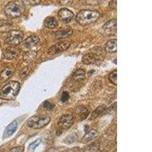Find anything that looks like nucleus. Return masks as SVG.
<instances>
[{
  "mask_svg": "<svg viewBox=\"0 0 152 152\" xmlns=\"http://www.w3.org/2000/svg\"><path fill=\"white\" fill-rule=\"evenodd\" d=\"M21 85L17 81H10L0 90V98L2 100H14L18 94Z\"/></svg>",
  "mask_w": 152,
  "mask_h": 152,
  "instance_id": "nucleus-2",
  "label": "nucleus"
},
{
  "mask_svg": "<svg viewBox=\"0 0 152 152\" xmlns=\"http://www.w3.org/2000/svg\"><path fill=\"white\" fill-rule=\"evenodd\" d=\"M103 53H100V52L97 53H88L85 54L82 57V62L85 65H91L97 63V60L100 56H102Z\"/></svg>",
  "mask_w": 152,
  "mask_h": 152,
  "instance_id": "nucleus-10",
  "label": "nucleus"
},
{
  "mask_svg": "<svg viewBox=\"0 0 152 152\" xmlns=\"http://www.w3.org/2000/svg\"><path fill=\"white\" fill-rule=\"evenodd\" d=\"M109 78L113 84H114V85L117 84V80H116V71L112 72L110 73V75L109 76Z\"/></svg>",
  "mask_w": 152,
  "mask_h": 152,
  "instance_id": "nucleus-23",
  "label": "nucleus"
},
{
  "mask_svg": "<svg viewBox=\"0 0 152 152\" xmlns=\"http://www.w3.org/2000/svg\"><path fill=\"white\" fill-rule=\"evenodd\" d=\"M23 34L21 31H12L5 38V41L11 46H17L22 42Z\"/></svg>",
  "mask_w": 152,
  "mask_h": 152,
  "instance_id": "nucleus-5",
  "label": "nucleus"
},
{
  "mask_svg": "<svg viewBox=\"0 0 152 152\" xmlns=\"http://www.w3.org/2000/svg\"><path fill=\"white\" fill-rule=\"evenodd\" d=\"M9 152H24V148L21 147V146L13 148L9 151Z\"/></svg>",
  "mask_w": 152,
  "mask_h": 152,
  "instance_id": "nucleus-31",
  "label": "nucleus"
},
{
  "mask_svg": "<svg viewBox=\"0 0 152 152\" xmlns=\"http://www.w3.org/2000/svg\"><path fill=\"white\" fill-rule=\"evenodd\" d=\"M28 72H29V67H28V66H27V67H25L24 69H22V71L21 72V74H20V75H21L22 78H24V77L27 76V75L28 74Z\"/></svg>",
  "mask_w": 152,
  "mask_h": 152,
  "instance_id": "nucleus-30",
  "label": "nucleus"
},
{
  "mask_svg": "<svg viewBox=\"0 0 152 152\" xmlns=\"http://www.w3.org/2000/svg\"><path fill=\"white\" fill-rule=\"evenodd\" d=\"M71 43L67 40H62V41L59 42V43H56L54 45L50 47L48 50V53L50 55H56L62 51L67 50L69 47H70Z\"/></svg>",
  "mask_w": 152,
  "mask_h": 152,
  "instance_id": "nucleus-6",
  "label": "nucleus"
},
{
  "mask_svg": "<svg viewBox=\"0 0 152 152\" xmlns=\"http://www.w3.org/2000/svg\"><path fill=\"white\" fill-rule=\"evenodd\" d=\"M97 135H98V133H97V132L95 129L90 130V131L88 132L85 135V136L83 137V138H82V142H89V141L92 140V139L96 138V137L97 136Z\"/></svg>",
  "mask_w": 152,
  "mask_h": 152,
  "instance_id": "nucleus-19",
  "label": "nucleus"
},
{
  "mask_svg": "<svg viewBox=\"0 0 152 152\" xmlns=\"http://www.w3.org/2000/svg\"><path fill=\"white\" fill-rule=\"evenodd\" d=\"M24 5L21 1H12L9 2L5 8V14L9 18L19 17L24 12Z\"/></svg>",
  "mask_w": 152,
  "mask_h": 152,
  "instance_id": "nucleus-3",
  "label": "nucleus"
},
{
  "mask_svg": "<svg viewBox=\"0 0 152 152\" xmlns=\"http://www.w3.org/2000/svg\"><path fill=\"white\" fill-rule=\"evenodd\" d=\"M106 110V107L104 105H101L100 107H98L97 109L94 110V112L91 113V119H97V117L104 114V110Z\"/></svg>",
  "mask_w": 152,
  "mask_h": 152,
  "instance_id": "nucleus-20",
  "label": "nucleus"
},
{
  "mask_svg": "<svg viewBox=\"0 0 152 152\" xmlns=\"http://www.w3.org/2000/svg\"><path fill=\"white\" fill-rule=\"evenodd\" d=\"M88 114H89V112H88V110L86 108H85V107H83L82 111H81V120H83L85 118H87V116H88Z\"/></svg>",
  "mask_w": 152,
  "mask_h": 152,
  "instance_id": "nucleus-25",
  "label": "nucleus"
},
{
  "mask_svg": "<svg viewBox=\"0 0 152 152\" xmlns=\"http://www.w3.org/2000/svg\"><path fill=\"white\" fill-rule=\"evenodd\" d=\"M40 139H38V140L35 141L34 142H33V143H31L29 146L30 150H34V149H35V148H36L39 144H40Z\"/></svg>",
  "mask_w": 152,
  "mask_h": 152,
  "instance_id": "nucleus-29",
  "label": "nucleus"
},
{
  "mask_svg": "<svg viewBox=\"0 0 152 152\" xmlns=\"http://www.w3.org/2000/svg\"><path fill=\"white\" fill-rule=\"evenodd\" d=\"M50 122V117L49 116H40L36 115L28 120V125L32 129H40L47 126Z\"/></svg>",
  "mask_w": 152,
  "mask_h": 152,
  "instance_id": "nucleus-4",
  "label": "nucleus"
},
{
  "mask_svg": "<svg viewBox=\"0 0 152 152\" xmlns=\"http://www.w3.org/2000/svg\"><path fill=\"white\" fill-rule=\"evenodd\" d=\"M12 27V23L8 20H2L0 21V32L6 33L9 32Z\"/></svg>",
  "mask_w": 152,
  "mask_h": 152,
  "instance_id": "nucleus-14",
  "label": "nucleus"
},
{
  "mask_svg": "<svg viewBox=\"0 0 152 152\" xmlns=\"http://www.w3.org/2000/svg\"><path fill=\"white\" fill-rule=\"evenodd\" d=\"M54 107H55L54 104H53L52 103L49 102V101H46V102H44V104H43V107H44L45 109H47V110H50L53 109Z\"/></svg>",
  "mask_w": 152,
  "mask_h": 152,
  "instance_id": "nucleus-26",
  "label": "nucleus"
},
{
  "mask_svg": "<svg viewBox=\"0 0 152 152\" xmlns=\"http://www.w3.org/2000/svg\"><path fill=\"white\" fill-rule=\"evenodd\" d=\"M14 73V69L12 68H6L0 72V82L4 83L11 78Z\"/></svg>",
  "mask_w": 152,
  "mask_h": 152,
  "instance_id": "nucleus-12",
  "label": "nucleus"
},
{
  "mask_svg": "<svg viewBox=\"0 0 152 152\" xmlns=\"http://www.w3.org/2000/svg\"><path fill=\"white\" fill-rule=\"evenodd\" d=\"M116 32V20L112 19L108 21L102 28L103 34L109 36V35L115 34Z\"/></svg>",
  "mask_w": 152,
  "mask_h": 152,
  "instance_id": "nucleus-7",
  "label": "nucleus"
},
{
  "mask_svg": "<svg viewBox=\"0 0 152 152\" xmlns=\"http://www.w3.org/2000/svg\"><path fill=\"white\" fill-rule=\"evenodd\" d=\"M44 25L49 29H53L58 26V22L53 17H48L44 21Z\"/></svg>",
  "mask_w": 152,
  "mask_h": 152,
  "instance_id": "nucleus-18",
  "label": "nucleus"
},
{
  "mask_svg": "<svg viewBox=\"0 0 152 152\" xmlns=\"http://www.w3.org/2000/svg\"><path fill=\"white\" fill-rule=\"evenodd\" d=\"M116 103H114V104H112V105H111L110 107L108 108V109H107L104 110V113H110L113 112V111L116 110Z\"/></svg>",
  "mask_w": 152,
  "mask_h": 152,
  "instance_id": "nucleus-27",
  "label": "nucleus"
},
{
  "mask_svg": "<svg viewBox=\"0 0 152 152\" xmlns=\"http://www.w3.org/2000/svg\"><path fill=\"white\" fill-rule=\"evenodd\" d=\"M72 78L76 81H81L85 78V72L82 69L76 70L72 75Z\"/></svg>",
  "mask_w": 152,
  "mask_h": 152,
  "instance_id": "nucleus-21",
  "label": "nucleus"
},
{
  "mask_svg": "<svg viewBox=\"0 0 152 152\" xmlns=\"http://www.w3.org/2000/svg\"><path fill=\"white\" fill-rule=\"evenodd\" d=\"M73 34V31L71 28H67V29H63L58 31L56 32V37L58 39H62V38H66L68 37L71 36Z\"/></svg>",
  "mask_w": 152,
  "mask_h": 152,
  "instance_id": "nucleus-15",
  "label": "nucleus"
},
{
  "mask_svg": "<svg viewBox=\"0 0 152 152\" xmlns=\"http://www.w3.org/2000/svg\"><path fill=\"white\" fill-rule=\"evenodd\" d=\"M100 16L97 11L85 9L78 12L76 15V21L81 26H88L97 21Z\"/></svg>",
  "mask_w": 152,
  "mask_h": 152,
  "instance_id": "nucleus-1",
  "label": "nucleus"
},
{
  "mask_svg": "<svg viewBox=\"0 0 152 152\" xmlns=\"http://www.w3.org/2000/svg\"><path fill=\"white\" fill-rule=\"evenodd\" d=\"M116 44H117V41L116 40L113 39V40H110L106 43L105 50L107 53H113L116 52Z\"/></svg>",
  "mask_w": 152,
  "mask_h": 152,
  "instance_id": "nucleus-16",
  "label": "nucleus"
},
{
  "mask_svg": "<svg viewBox=\"0 0 152 152\" xmlns=\"http://www.w3.org/2000/svg\"><path fill=\"white\" fill-rule=\"evenodd\" d=\"M73 123V116L70 114H66L60 117L58 121V126L62 129H68L72 126Z\"/></svg>",
  "mask_w": 152,
  "mask_h": 152,
  "instance_id": "nucleus-8",
  "label": "nucleus"
},
{
  "mask_svg": "<svg viewBox=\"0 0 152 152\" xmlns=\"http://www.w3.org/2000/svg\"><path fill=\"white\" fill-rule=\"evenodd\" d=\"M35 56H36V53L34 51H31V52H28V53H26L24 58L27 62H31L32 59H34Z\"/></svg>",
  "mask_w": 152,
  "mask_h": 152,
  "instance_id": "nucleus-22",
  "label": "nucleus"
},
{
  "mask_svg": "<svg viewBox=\"0 0 152 152\" xmlns=\"http://www.w3.org/2000/svg\"><path fill=\"white\" fill-rule=\"evenodd\" d=\"M58 15L61 21H62L65 23H69L72 21L74 18V13L69 9L63 8L61 9L58 12Z\"/></svg>",
  "mask_w": 152,
  "mask_h": 152,
  "instance_id": "nucleus-9",
  "label": "nucleus"
},
{
  "mask_svg": "<svg viewBox=\"0 0 152 152\" xmlns=\"http://www.w3.org/2000/svg\"><path fill=\"white\" fill-rule=\"evenodd\" d=\"M86 148H89V149H87L88 151L90 152H96L97 150H98V145L97 143H93L92 145H88V147Z\"/></svg>",
  "mask_w": 152,
  "mask_h": 152,
  "instance_id": "nucleus-24",
  "label": "nucleus"
},
{
  "mask_svg": "<svg viewBox=\"0 0 152 152\" xmlns=\"http://www.w3.org/2000/svg\"><path fill=\"white\" fill-rule=\"evenodd\" d=\"M109 6L112 9H115L116 8V1H112L109 3Z\"/></svg>",
  "mask_w": 152,
  "mask_h": 152,
  "instance_id": "nucleus-32",
  "label": "nucleus"
},
{
  "mask_svg": "<svg viewBox=\"0 0 152 152\" xmlns=\"http://www.w3.org/2000/svg\"><path fill=\"white\" fill-rule=\"evenodd\" d=\"M69 99V94L68 93L67 91L63 92L62 94V97H61V100H62V102H63V103L66 102V101H67Z\"/></svg>",
  "mask_w": 152,
  "mask_h": 152,
  "instance_id": "nucleus-28",
  "label": "nucleus"
},
{
  "mask_svg": "<svg viewBox=\"0 0 152 152\" xmlns=\"http://www.w3.org/2000/svg\"><path fill=\"white\" fill-rule=\"evenodd\" d=\"M17 127H18L17 121L12 122V123H10V124L8 126V127L6 128V129H5V133H4V136H5V138H8V137L11 136V135H12L15 132Z\"/></svg>",
  "mask_w": 152,
  "mask_h": 152,
  "instance_id": "nucleus-17",
  "label": "nucleus"
},
{
  "mask_svg": "<svg viewBox=\"0 0 152 152\" xmlns=\"http://www.w3.org/2000/svg\"><path fill=\"white\" fill-rule=\"evenodd\" d=\"M40 42V39L37 36H31L28 37L24 42V47L27 49H31L36 47Z\"/></svg>",
  "mask_w": 152,
  "mask_h": 152,
  "instance_id": "nucleus-11",
  "label": "nucleus"
},
{
  "mask_svg": "<svg viewBox=\"0 0 152 152\" xmlns=\"http://www.w3.org/2000/svg\"><path fill=\"white\" fill-rule=\"evenodd\" d=\"M18 53V52L17 50L11 47V48H8L5 50V52L3 53V57L6 59H12L17 56Z\"/></svg>",
  "mask_w": 152,
  "mask_h": 152,
  "instance_id": "nucleus-13",
  "label": "nucleus"
}]
</instances>
